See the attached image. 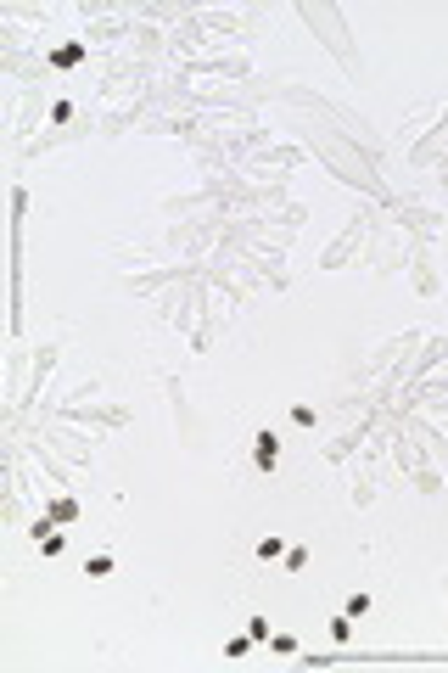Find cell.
<instances>
[{
    "label": "cell",
    "mask_w": 448,
    "mask_h": 673,
    "mask_svg": "<svg viewBox=\"0 0 448 673\" xmlns=\"http://www.w3.org/2000/svg\"><path fill=\"white\" fill-rule=\"evenodd\" d=\"M297 129H303V146L314 152V158L325 163V169L342 180V186H353V191H364L370 202H381L387 208L392 202V191H387V180H381V169H376V152H364L359 141H348L342 129H325V124H314V118H297Z\"/></svg>",
    "instance_id": "1"
},
{
    "label": "cell",
    "mask_w": 448,
    "mask_h": 673,
    "mask_svg": "<svg viewBox=\"0 0 448 673\" xmlns=\"http://www.w3.org/2000/svg\"><path fill=\"white\" fill-rule=\"evenodd\" d=\"M280 101H286V107H303L308 118H314V113H325L336 129H342V135H348V141H359L364 152H376V158H381V135H376L370 124H364V118L353 113V107H342V101L320 96V90H308V85H280Z\"/></svg>",
    "instance_id": "2"
},
{
    "label": "cell",
    "mask_w": 448,
    "mask_h": 673,
    "mask_svg": "<svg viewBox=\"0 0 448 673\" xmlns=\"http://www.w3.org/2000/svg\"><path fill=\"white\" fill-rule=\"evenodd\" d=\"M297 17L308 23V34H320L325 51L336 57V68L348 73V79H364V57H359V45H353L348 34V12L342 6H297Z\"/></svg>",
    "instance_id": "3"
},
{
    "label": "cell",
    "mask_w": 448,
    "mask_h": 673,
    "mask_svg": "<svg viewBox=\"0 0 448 673\" xmlns=\"http://www.w3.org/2000/svg\"><path fill=\"white\" fill-rule=\"evenodd\" d=\"M409 258H415V242L381 214L376 225H370V236H364V264L376 275H398V270H409Z\"/></svg>",
    "instance_id": "4"
},
{
    "label": "cell",
    "mask_w": 448,
    "mask_h": 673,
    "mask_svg": "<svg viewBox=\"0 0 448 673\" xmlns=\"http://www.w3.org/2000/svg\"><path fill=\"white\" fill-rule=\"evenodd\" d=\"M202 275V264H191V258H168V264H152V270H135L124 281L129 298H157V292H174L180 281H196Z\"/></svg>",
    "instance_id": "5"
},
{
    "label": "cell",
    "mask_w": 448,
    "mask_h": 673,
    "mask_svg": "<svg viewBox=\"0 0 448 673\" xmlns=\"http://www.w3.org/2000/svg\"><path fill=\"white\" fill-rule=\"evenodd\" d=\"M353 662H381V668L426 662V668H443L448 651H336V657H308V668H353Z\"/></svg>",
    "instance_id": "6"
},
{
    "label": "cell",
    "mask_w": 448,
    "mask_h": 673,
    "mask_svg": "<svg viewBox=\"0 0 448 673\" xmlns=\"http://www.w3.org/2000/svg\"><path fill=\"white\" fill-rule=\"evenodd\" d=\"M370 225H376V214H370V208H359V214L348 219V225H342V236H336L331 247H325L320 253V270H342V264H348L353 253H359L364 247V236H370Z\"/></svg>",
    "instance_id": "7"
},
{
    "label": "cell",
    "mask_w": 448,
    "mask_h": 673,
    "mask_svg": "<svg viewBox=\"0 0 448 673\" xmlns=\"http://www.w3.org/2000/svg\"><path fill=\"white\" fill-rule=\"evenodd\" d=\"M40 444H51L56 455L68 460V466H79V472H90V455H96V438H84V432H68V427H51V421H40Z\"/></svg>",
    "instance_id": "8"
},
{
    "label": "cell",
    "mask_w": 448,
    "mask_h": 673,
    "mask_svg": "<svg viewBox=\"0 0 448 673\" xmlns=\"http://www.w3.org/2000/svg\"><path fill=\"white\" fill-rule=\"evenodd\" d=\"M180 73H191V79H224V85H236V79H252V62L247 57H191L180 62Z\"/></svg>",
    "instance_id": "9"
},
{
    "label": "cell",
    "mask_w": 448,
    "mask_h": 673,
    "mask_svg": "<svg viewBox=\"0 0 448 673\" xmlns=\"http://www.w3.org/2000/svg\"><path fill=\"white\" fill-rule=\"evenodd\" d=\"M62 421H79V427H107V432H124V427H129V410H124V404H62Z\"/></svg>",
    "instance_id": "10"
},
{
    "label": "cell",
    "mask_w": 448,
    "mask_h": 673,
    "mask_svg": "<svg viewBox=\"0 0 448 673\" xmlns=\"http://www.w3.org/2000/svg\"><path fill=\"white\" fill-rule=\"evenodd\" d=\"M56 359H62V343H56V337H51V343H45V348H40V354H34V382H28V387H23V393H17V410H28V404L40 399V387H45V382H51V371H56Z\"/></svg>",
    "instance_id": "11"
},
{
    "label": "cell",
    "mask_w": 448,
    "mask_h": 673,
    "mask_svg": "<svg viewBox=\"0 0 448 673\" xmlns=\"http://www.w3.org/2000/svg\"><path fill=\"white\" fill-rule=\"evenodd\" d=\"M409 287H415V298H437V264H432V247H415V258H409Z\"/></svg>",
    "instance_id": "12"
},
{
    "label": "cell",
    "mask_w": 448,
    "mask_h": 673,
    "mask_svg": "<svg viewBox=\"0 0 448 673\" xmlns=\"http://www.w3.org/2000/svg\"><path fill=\"white\" fill-rule=\"evenodd\" d=\"M163 393H168V410H174V421H180V432H185V444H196V410H191V399H185V387L174 382V376H163Z\"/></svg>",
    "instance_id": "13"
},
{
    "label": "cell",
    "mask_w": 448,
    "mask_h": 673,
    "mask_svg": "<svg viewBox=\"0 0 448 673\" xmlns=\"http://www.w3.org/2000/svg\"><path fill=\"white\" fill-rule=\"evenodd\" d=\"M280 466V438L269 427H258L252 432V472H275Z\"/></svg>",
    "instance_id": "14"
},
{
    "label": "cell",
    "mask_w": 448,
    "mask_h": 673,
    "mask_svg": "<svg viewBox=\"0 0 448 673\" xmlns=\"http://www.w3.org/2000/svg\"><path fill=\"white\" fill-rule=\"evenodd\" d=\"M443 359H448V337H432V343L420 348V359L409 365V376H415V382H426V376H432L437 365H443Z\"/></svg>",
    "instance_id": "15"
},
{
    "label": "cell",
    "mask_w": 448,
    "mask_h": 673,
    "mask_svg": "<svg viewBox=\"0 0 448 673\" xmlns=\"http://www.w3.org/2000/svg\"><path fill=\"white\" fill-rule=\"evenodd\" d=\"M84 57H90V45H84V40H68V45H56V51H51V73H73V68H79V62Z\"/></svg>",
    "instance_id": "16"
},
{
    "label": "cell",
    "mask_w": 448,
    "mask_h": 673,
    "mask_svg": "<svg viewBox=\"0 0 448 673\" xmlns=\"http://www.w3.org/2000/svg\"><path fill=\"white\" fill-rule=\"evenodd\" d=\"M45 522H51V528H68V522H79V500H73V494H56V500H45Z\"/></svg>",
    "instance_id": "17"
},
{
    "label": "cell",
    "mask_w": 448,
    "mask_h": 673,
    "mask_svg": "<svg viewBox=\"0 0 448 673\" xmlns=\"http://www.w3.org/2000/svg\"><path fill=\"white\" fill-rule=\"evenodd\" d=\"M40 118H51V107H45V96H40V90H28V96H23V113H17V129L28 135V129L40 124Z\"/></svg>",
    "instance_id": "18"
},
{
    "label": "cell",
    "mask_w": 448,
    "mask_h": 673,
    "mask_svg": "<svg viewBox=\"0 0 448 673\" xmlns=\"http://www.w3.org/2000/svg\"><path fill=\"white\" fill-rule=\"evenodd\" d=\"M376 500V472H370V455H364V472L353 477V505H370Z\"/></svg>",
    "instance_id": "19"
},
{
    "label": "cell",
    "mask_w": 448,
    "mask_h": 673,
    "mask_svg": "<svg viewBox=\"0 0 448 673\" xmlns=\"http://www.w3.org/2000/svg\"><path fill=\"white\" fill-rule=\"evenodd\" d=\"M280 567H286V573H303V567H308V550H303V545H286V556H280Z\"/></svg>",
    "instance_id": "20"
},
{
    "label": "cell",
    "mask_w": 448,
    "mask_h": 673,
    "mask_svg": "<svg viewBox=\"0 0 448 673\" xmlns=\"http://www.w3.org/2000/svg\"><path fill=\"white\" fill-rule=\"evenodd\" d=\"M342 612H348V617H364V612H370V595H364V589H359V595H348V601H342Z\"/></svg>",
    "instance_id": "21"
},
{
    "label": "cell",
    "mask_w": 448,
    "mask_h": 673,
    "mask_svg": "<svg viewBox=\"0 0 448 673\" xmlns=\"http://www.w3.org/2000/svg\"><path fill=\"white\" fill-rule=\"evenodd\" d=\"M84 573H90V578H107V573H112V556H90V561H84Z\"/></svg>",
    "instance_id": "22"
},
{
    "label": "cell",
    "mask_w": 448,
    "mask_h": 673,
    "mask_svg": "<svg viewBox=\"0 0 448 673\" xmlns=\"http://www.w3.org/2000/svg\"><path fill=\"white\" fill-rule=\"evenodd\" d=\"M286 556V545H280V539H264V545H258V561H280Z\"/></svg>",
    "instance_id": "23"
},
{
    "label": "cell",
    "mask_w": 448,
    "mask_h": 673,
    "mask_svg": "<svg viewBox=\"0 0 448 673\" xmlns=\"http://www.w3.org/2000/svg\"><path fill=\"white\" fill-rule=\"evenodd\" d=\"M269 645H275L280 657H297V640H292V634H269Z\"/></svg>",
    "instance_id": "24"
},
{
    "label": "cell",
    "mask_w": 448,
    "mask_h": 673,
    "mask_svg": "<svg viewBox=\"0 0 448 673\" xmlns=\"http://www.w3.org/2000/svg\"><path fill=\"white\" fill-rule=\"evenodd\" d=\"M247 651H252V634H247V640H241V634H236V640L224 645V657H247Z\"/></svg>",
    "instance_id": "25"
}]
</instances>
